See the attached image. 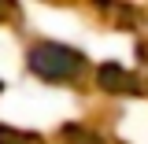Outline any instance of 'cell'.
<instances>
[{"label": "cell", "instance_id": "cell-1", "mask_svg": "<svg viewBox=\"0 0 148 144\" xmlns=\"http://www.w3.org/2000/svg\"><path fill=\"white\" fill-rule=\"evenodd\" d=\"M30 67L41 78H48V81H63V78H74L82 70L85 59L74 48H67V44H37L34 55H30Z\"/></svg>", "mask_w": 148, "mask_h": 144}]
</instances>
